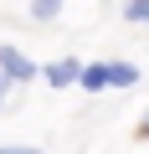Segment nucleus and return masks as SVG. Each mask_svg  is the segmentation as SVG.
<instances>
[{
  "instance_id": "423d86ee",
  "label": "nucleus",
  "mask_w": 149,
  "mask_h": 154,
  "mask_svg": "<svg viewBox=\"0 0 149 154\" xmlns=\"http://www.w3.org/2000/svg\"><path fill=\"white\" fill-rule=\"evenodd\" d=\"M123 16L129 21H149V0H123Z\"/></svg>"
},
{
  "instance_id": "f257e3e1",
  "label": "nucleus",
  "mask_w": 149,
  "mask_h": 154,
  "mask_svg": "<svg viewBox=\"0 0 149 154\" xmlns=\"http://www.w3.org/2000/svg\"><path fill=\"white\" fill-rule=\"evenodd\" d=\"M0 72H5L11 82H31V72H36V67H31L16 46H5V41H0Z\"/></svg>"
},
{
  "instance_id": "39448f33",
  "label": "nucleus",
  "mask_w": 149,
  "mask_h": 154,
  "mask_svg": "<svg viewBox=\"0 0 149 154\" xmlns=\"http://www.w3.org/2000/svg\"><path fill=\"white\" fill-rule=\"evenodd\" d=\"M57 11H62V0H31V16L36 21H51Z\"/></svg>"
},
{
  "instance_id": "7ed1b4c3",
  "label": "nucleus",
  "mask_w": 149,
  "mask_h": 154,
  "mask_svg": "<svg viewBox=\"0 0 149 154\" xmlns=\"http://www.w3.org/2000/svg\"><path fill=\"white\" fill-rule=\"evenodd\" d=\"M72 77H82V67H77V62H57V67H46V82H51V88H67Z\"/></svg>"
},
{
  "instance_id": "20e7f679",
  "label": "nucleus",
  "mask_w": 149,
  "mask_h": 154,
  "mask_svg": "<svg viewBox=\"0 0 149 154\" xmlns=\"http://www.w3.org/2000/svg\"><path fill=\"white\" fill-rule=\"evenodd\" d=\"M108 82H113V88H134V82H139V67H129V62H108Z\"/></svg>"
},
{
  "instance_id": "0eeeda50",
  "label": "nucleus",
  "mask_w": 149,
  "mask_h": 154,
  "mask_svg": "<svg viewBox=\"0 0 149 154\" xmlns=\"http://www.w3.org/2000/svg\"><path fill=\"white\" fill-rule=\"evenodd\" d=\"M0 154H41V149H31V144H5Z\"/></svg>"
},
{
  "instance_id": "6e6552de",
  "label": "nucleus",
  "mask_w": 149,
  "mask_h": 154,
  "mask_svg": "<svg viewBox=\"0 0 149 154\" xmlns=\"http://www.w3.org/2000/svg\"><path fill=\"white\" fill-rule=\"evenodd\" d=\"M5 88H11V77H5V72H0V103H5Z\"/></svg>"
},
{
  "instance_id": "1a4fd4ad",
  "label": "nucleus",
  "mask_w": 149,
  "mask_h": 154,
  "mask_svg": "<svg viewBox=\"0 0 149 154\" xmlns=\"http://www.w3.org/2000/svg\"><path fill=\"white\" fill-rule=\"evenodd\" d=\"M139 134H144V139H149V118H144V128H139Z\"/></svg>"
},
{
  "instance_id": "f03ea898",
  "label": "nucleus",
  "mask_w": 149,
  "mask_h": 154,
  "mask_svg": "<svg viewBox=\"0 0 149 154\" xmlns=\"http://www.w3.org/2000/svg\"><path fill=\"white\" fill-rule=\"evenodd\" d=\"M82 88H88V93H103V88H113V82H108V62H93V67H82Z\"/></svg>"
}]
</instances>
